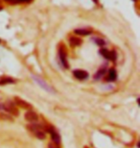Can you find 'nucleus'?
Returning a JSON list of instances; mask_svg holds the SVG:
<instances>
[{"label":"nucleus","instance_id":"f8f14e48","mask_svg":"<svg viewBox=\"0 0 140 148\" xmlns=\"http://www.w3.org/2000/svg\"><path fill=\"white\" fill-rule=\"evenodd\" d=\"M5 109L7 111L11 112H14V114H16V108H14V105L12 104V103H10V104H7V106L5 107Z\"/></svg>","mask_w":140,"mask_h":148},{"label":"nucleus","instance_id":"ddd939ff","mask_svg":"<svg viewBox=\"0 0 140 148\" xmlns=\"http://www.w3.org/2000/svg\"><path fill=\"white\" fill-rule=\"evenodd\" d=\"M11 83H14V81L12 78H3L2 80H0V85L11 84Z\"/></svg>","mask_w":140,"mask_h":148},{"label":"nucleus","instance_id":"f03ea898","mask_svg":"<svg viewBox=\"0 0 140 148\" xmlns=\"http://www.w3.org/2000/svg\"><path fill=\"white\" fill-rule=\"evenodd\" d=\"M100 54L102 55L104 58L108 59V60H111V61H114L116 59L115 52L114 51H109L108 49H101Z\"/></svg>","mask_w":140,"mask_h":148},{"label":"nucleus","instance_id":"39448f33","mask_svg":"<svg viewBox=\"0 0 140 148\" xmlns=\"http://www.w3.org/2000/svg\"><path fill=\"white\" fill-rule=\"evenodd\" d=\"M59 59H61V64H64V67H68V64H67V61H66V52H65L64 48L61 47L59 50Z\"/></svg>","mask_w":140,"mask_h":148},{"label":"nucleus","instance_id":"1a4fd4ad","mask_svg":"<svg viewBox=\"0 0 140 148\" xmlns=\"http://www.w3.org/2000/svg\"><path fill=\"white\" fill-rule=\"evenodd\" d=\"M116 76H117V74H116V71L114 69H111L109 71V75H108V81L109 82H112L114 81L116 79Z\"/></svg>","mask_w":140,"mask_h":148},{"label":"nucleus","instance_id":"f257e3e1","mask_svg":"<svg viewBox=\"0 0 140 148\" xmlns=\"http://www.w3.org/2000/svg\"><path fill=\"white\" fill-rule=\"evenodd\" d=\"M29 129L31 130V131L34 133V135L36 137H38V138L43 140V138H45V133L42 131V129L40 128V125H35V124H33V125L29 126Z\"/></svg>","mask_w":140,"mask_h":148},{"label":"nucleus","instance_id":"9d476101","mask_svg":"<svg viewBox=\"0 0 140 148\" xmlns=\"http://www.w3.org/2000/svg\"><path fill=\"white\" fill-rule=\"evenodd\" d=\"M70 44L71 45H73V46H77V45H79V44H81L82 42V40H80L79 38H76V37H71L70 38Z\"/></svg>","mask_w":140,"mask_h":148},{"label":"nucleus","instance_id":"20e7f679","mask_svg":"<svg viewBox=\"0 0 140 148\" xmlns=\"http://www.w3.org/2000/svg\"><path fill=\"white\" fill-rule=\"evenodd\" d=\"M47 131L50 133V135H51V138H52V140L54 141L55 144H59V141H61V138H59V135L58 133L56 132V130H54L53 128H48L47 129Z\"/></svg>","mask_w":140,"mask_h":148},{"label":"nucleus","instance_id":"4468645a","mask_svg":"<svg viewBox=\"0 0 140 148\" xmlns=\"http://www.w3.org/2000/svg\"><path fill=\"white\" fill-rule=\"evenodd\" d=\"M7 2H10L12 4H16V3H28L31 2L32 0H5Z\"/></svg>","mask_w":140,"mask_h":148},{"label":"nucleus","instance_id":"6e6552de","mask_svg":"<svg viewBox=\"0 0 140 148\" xmlns=\"http://www.w3.org/2000/svg\"><path fill=\"white\" fill-rule=\"evenodd\" d=\"M75 33L80 35V36H87V35L91 34V30H87V29H77V30H75Z\"/></svg>","mask_w":140,"mask_h":148},{"label":"nucleus","instance_id":"7ed1b4c3","mask_svg":"<svg viewBox=\"0 0 140 148\" xmlns=\"http://www.w3.org/2000/svg\"><path fill=\"white\" fill-rule=\"evenodd\" d=\"M73 74L78 80H85V79H87V77H88V73L82 69L75 70V71L73 72Z\"/></svg>","mask_w":140,"mask_h":148},{"label":"nucleus","instance_id":"423d86ee","mask_svg":"<svg viewBox=\"0 0 140 148\" xmlns=\"http://www.w3.org/2000/svg\"><path fill=\"white\" fill-rule=\"evenodd\" d=\"M25 118L29 121H37L38 120V115L35 112L29 111L25 114Z\"/></svg>","mask_w":140,"mask_h":148},{"label":"nucleus","instance_id":"9b49d317","mask_svg":"<svg viewBox=\"0 0 140 148\" xmlns=\"http://www.w3.org/2000/svg\"><path fill=\"white\" fill-rule=\"evenodd\" d=\"M16 103H17V105H20L21 107H23V108H26V109H28V108H30L31 106L30 105H28V103H26V102H24V101H22L21 99H16Z\"/></svg>","mask_w":140,"mask_h":148},{"label":"nucleus","instance_id":"2eb2a0df","mask_svg":"<svg viewBox=\"0 0 140 148\" xmlns=\"http://www.w3.org/2000/svg\"><path fill=\"white\" fill-rule=\"evenodd\" d=\"M95 41H96V43L100 46H103L104 44H105V41L103 40H101V38H95Z\"/></svg>","mask_w":140,"mask_h":148},{"label":"nucleus","instance_id":"0eeeda50","mask_svg":"<svg viewBox=\"0 0 140 148\" xmlns=\"http://www.w3.org/2000/svg\"><path fill=\"white\" fill-rule=\"evenodd\" d=\"M34 78H35V80H36V82H37L38 84L40 86V87H42V88H44V90H48V91H53V90H52V88H50L48 85H46L45 83H44L41 79L37 78V77H34Z\"/></svg>","mask_w":140,"mask_h":148}]
</instances>
